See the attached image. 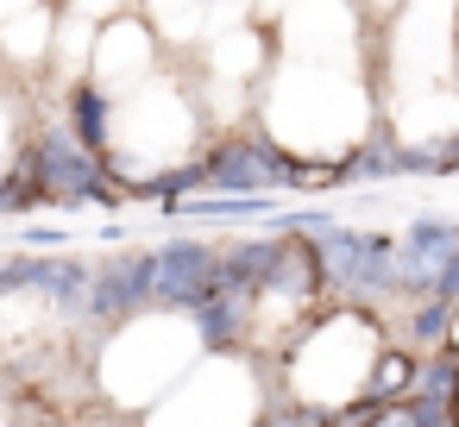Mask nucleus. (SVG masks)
<instances>
[{
  "mask_svg": "<svg viewBox=\"0 0 459 427\" xmlns=\"http://www.w3.org/2000/svg\"><path fill=\"white\" fill-rule=\"evenodd\" d=\"M421 377H428V358L415 352V346H384V358H377V371H371V408H396V402H415L421 396Z\"/></svg>",
  "mask_w": 459,
  "mask_h": 427,
  "instance_id": "obj_8",
  "label": "nucleus"
},
{
  "mask_svg": "<svg viewBox=\"0 0 459 427\" xmlns=\"http://www.w3.org/2000/svg\"><path fill=\"white\" fill-rule=\"evenodd\" d=\"M57 51V7L45 0H0V76L32 89L51 76Z\"/></svg>",
  "mask_w": 459,
  "mask_h": 427,
  "instance_id": "obj_7",
  "label": "nucleus"
},
{
  "mask_svg": "<svg viewBox=\"0 0 459 427\" xmlns=\"http://www.w3.org/2000/svg\"><path fill=\"white\" fill-rule=\"evenodd\" d=\"M0 427H39V408L26 396H13L7 383H0Z\"/></svg>",
  "mask_w": 459,
  "mask_h": 427,
  "instance_id": "obj_10",
  "label": "nucleus"
},
{
  "mask_svg": "<svg viewBox=\"0 0 459 427\" xmlns=\"http://www.w3.org/2000/svg\"><path fill=\"white\" fill-rule=\"evenodd\" d=\"M384 346H390V320H377L371 308H321L315 327L271 371L277 402L308 421H340V414L365 408Z\"/></svg>",
  "mask_w": 459,
  "mask_h": 427,
  "instance_id": "obj_4",
  "label": "nucleus"
},
{
  "mask_svg": "<svg viewBox=\"0 0 459 427\" xmlns=\"http://www.w3.org/2000/svg\"><path fill=\"white\" fill-rule=\"evenodd\" d=\"M271 76L252 132L290 170H352L377 139L371 7H271Z\"/></svg>",
  "mask_w": 459,
  "mask_h": 427,
  "instance_id": "obj_1",
  "label": "nucleus"
},
{
  "mask_svg": "<svg viewBox=\"0 0 459 427\" xmlns=\"http://www.w3.org/2000/svg\"><path fill=\"white\" fill-rule=\"evenodd\" d=\"M440 352H446V358H453V364H459V308H453V314H446V346H440Z\"/></svg>",
  "mask_w": 459,
  "mask_h": 427,
  "instance_id": "obj_11",
  "label": "nucleus"
},
{
  "mask_svg": "<svg viewBox=\"0 0 459 427\" xmlns=\"http://www.w3.org/2000/svg\"><path fill=\"white\" fill-rule=\"evenodd\" d=\"M371 76L396 176H428L459 145V7H371Z\"/></svg>",
  "mask_w": 459,
  "mask_h": 427,
  "instance_id": "obj_2",
  "label": "nucleus"
},
{
  "mask_svg": "<svg viewBox=\"0 0 459 427\" xmlns=\"http://www.w3.org/2000/svg\"><path fill=\"white\" fill-rule=\"evenodd\" d=\"M446 421L459 427V383H453V402H446Z\"/></svg>",
  "mask_w": 459,
  "mask_h": 427,
  "instance_id": "obj_12",
  "label": "nucleus"
},
{
  "mask_svg": "<svg viewBox=\"0 0 459 427\" xmlns=\"http://www.w3.org/2000/svg\"><path fill=\"white\" fill-rule=\"evenodd\" d=\"M26 139H32V89L0 76V183H7L13 164L26 158Z\"/></svg>",
  "mask_w": 459,
  "mask_h": 427,
  "instance_id": "obj_9",
  "label": "nucleus"
},
{
  "mask_svg": "<svg viewBox=\"0 0 459 427\" xmlns=\"http://www.w3.org/2000/svg\"><path fill=\"white\" fill-rule=\"evenodd\" d=\"M164 64H170V57H164V45H158V32H152L145 7H120V13L101 26V38H95V57H89V89L114 101V95H126V89L152 82Z\"/></svg>",
  "mask_w": 459,
  "mask_h": 427,
  "instance_id": "obj_6",
  "label": "nucleus"
},
{
  "mask_svg": "<svg viewBox=\"0 0 459 427\" xmlns=\"http://www.w3.org/2000/svg\"><path fill=\"white\" fill-rule=\"evenodd\" d=\"M208 333L195 314L183 308H139L126 320H114L95 346H89V389L95 408H108L114 421L139 427L202 358H208Z\"/></svg>",
  "mask_w": 459,
  "mask_h": 427,
  "instance_id": "obj_3",
  "label": "nucleus"
},
{
  "mask_svg": "<svg viewBox=\"0 0 459 427\" xmlns=\"http://www.w3.org/2000/svg\"><path fill=\"white\" fill-rule=\"evenodd\" d=\"M271 408H277L271 364L246 352H208L139 427H264Z\"/></svg>",
  "mask_w": 459,
  "mask_h": 427,
  "instance_id": "obj_5",
  "label": "nucleus"
}]
</instances>
